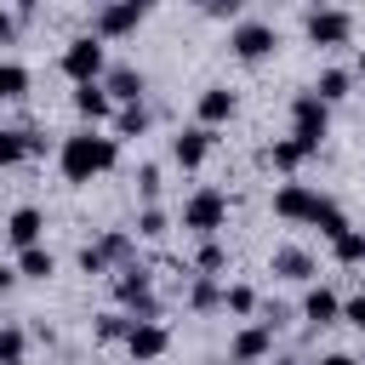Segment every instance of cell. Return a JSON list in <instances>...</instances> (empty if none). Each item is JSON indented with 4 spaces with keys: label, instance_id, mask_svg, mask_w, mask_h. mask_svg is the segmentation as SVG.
Instances as JSON below:
<instances>
[{
    "label": "cell",
    "instance_id": "6da1fadb",
    "mask_svg": "<svg viewBox=\"0 0 365 365\" xmlns=\"http://www.w3.org/2000/svg\"><path fill=\"white\" fill-rule=\"evenodd\" d=\"M57 165H63L68 182H91V177H103V171L120 165V137H103V131L86 125V131H74V137L57 143Z\"/></svg>",
    "mask_w": 365,
    "mask_h": 365
},
{
    "label": "cell",
    "instance_id": "7a4b0ae2",
    "mask_svg": "<svg viewBox=\"0 0 365 365\" xmlns=\"http://www.w3.org/2000/svg\"><path fill=\"white\" fill-rule=\"evenodd\" d=\"M228 51H234L240 63H262V57L279 51V29H274L268 17H240V23L228 29Z\"/></svg>",
    "mask_w": 365,
    "mask_h": 365
},
{
    "label": "cell",
    "instance_id": "3957f363",
    "mask_svg": "<svg viewBox=\"0 0 365 365\" xmlns=\"http://www.w3.org/2000/svg\"><path fill=\"white\" fill-rule=\"evenodd\" d=\"M63 74L74 80V86H91V80H103L108 74V51H103V40L97 34H74L68 46H63Z\"/></svg>",
    "mask_w": 365,
    "mask_h": 365
},
{
    "label": "cell",
    "instance_id": "277c9868",
    "mask_svg": "<svg viewBox=\"0 0 365 365\" xmlns=\"http://www.w3.org/2000/svg\"><path fill=\"white\" fill-rule=\"evenodd\" d=\"M325 131H331V108H325L314 91H297V97H291V143H302L308 154H319Z\"/></svg>",
    "mask_w": 365,
    "mask_h": 365
},
{
    "label": "cell",
    "instance_id": "5b68a950",
    "mask_svg": "<svg viewBox=\"0 0 365 365\" xmlns=\"http://www.w3.org/2000/svg\"><path fill=\"white\" fill-rule=\"evenodd\" d=\"M222 222H228V194H222V188H211V182H205V188H194V194L182 200V228H188V234L211 240Z\"/></svg>",
    "mask_w": 365,
    "mask_h": 365
},
{
    "label": "cell",
    "instance_id": "8992f818",
    "mask_svg": "<svg viewBox=\"0 0 365 365\" xmlns=\"http://www.w3.org/2000/svg\"><path fill=\"white\" fill-rule=\"evenodd\" d=\"M114 297L131 308V319H154V314H160V302H154V274H148L143 262L114 268Z\"/></svg>",
    "mask_w": 365,
    "mask_h": 365
},
{
    "label": "cell",
    "instance_id": "52a82bcc",
    "mask_svg": "<svg viewBox=\"0 0 365 365\" xmlns=\"http://www.w3.org/2000/svg\"><path fill=\"white\" fill-rule=\"evenodd\" d=\"M143 17H148V6H143V0H108V6H97V11H91V34L108 46V40L131 34V29H143Z\"/></svg>",
    "mask_w": 365,
    "mask_h": 365
},
{
    "label": "cell",
    "instance_id": "ba28073f",
    "mask_svg": "<svg viewBox=\"0 0 365 365\" xmlns=\"http://www.w3.org/2000/svg\"><path fill=\"white\" fill-rule=\"evenodd\" d=\"M302 34H308L314 46H348V40H354V11H342V6H314V11L302 17Z\"/></svg>",
    "mask_w": 365,
    "mask_h": 365
},
{
    "label": "cell",
    "instance_id": "9c48e42d",
    "mask_svg": "<svg viewBox=\"0 0 365 365\" xmlns=\"http://www.w3.org/2000/svg\"><path fill=\"white\" fill-rule=\"evenodd\" d=\"M319 188H308V182H279L274 188V217H285V222H314V211H319Z\"/></svg>",
    "mask_w": 365,
    "mask_h": 365
},
{
    "label": "cell",
    "instance_id": "30bf717a",
    "mask_svg": "<svg viewBox=\"0 0 365 365\" xmlns=\"http://www.w3.org/2000/svg\"><path fill=\"white\" fill-rule=\"evenodd\" d=\"M262 359H274V331L262 319L257 325H240L234 342H228V365H262Z\"/></svg>",
    "mask_w": 365,
    "mask_h": 365
},
{
    "label": "cell",
    "instance_id": "8fae6325",
    "mask_svg": "<svg viewBox=\"0 0 365 365\" xmlns=\"http://www.w3.org/2000/svg\"><path fill=\"white\" fill-rule=\"evenodd\" d=\"M165 348H171V331H165L160 319H131V331H125V354H131L137 365L160 359Z\"/></svg>",
    "mask_w": 365,
    "mask_h": 365
},
{
    "label": "cell",
    "instance_id": "7c38bea8",
    "mask_svg": "<svg viewBox=\"0 0 365 365\" xmlns=\"http://www.w3.org/2000/svg\"><path fill=\"white\" fill-rule=\"evenodd\" d=\"M234 108H240V97H234L228 86H205V91H200V103H194V125L217 131V125H228V120H234Z\"/></svg>",
    "mask_w": 365,
    "mask_h": 365
},
{
    "label": "cell",
    "instance_id": "4fadbf2b",
    "mask_svg": "<svg viewBox=\"0 0 365 365\" xmlns=\"http://www.w3.org/2000/svg\"><path fill=\"white\" fill-rule=\"evenodd\" d=\"M103 91H108V103H120V108H131V103H143V91H148V80H143V68H131V63H120V68H108V74H103Z\"/></svg>",
    "mask_w": 365,
    "mask_h": 365
},
{
    "label": "cell",
    "instance_id": "5bb4252c",
    "mask_svg": "<svg viewBox=\"0 0 365 365\" xmlns=\"http://www.w3.org/2000/svg\"><path fill=\"white\" fill-rule=\"evenodd\" d=\"M211 143H217V131H205V125H188V131H177V137H171V160H177L182 171H194V165H205Z\"/></svg>",
    "mask_w": 365,
    "mask_h": 365
},
{
    "label": "cell",
    "instance_id": "9a60e30c",
    "mask_svg": "<svg viewBox=\"0 0 365 365\" xmlns=\"http://www.w3.org/2000/svg\"><path fill=\"white\" fill-rule=\"evenodd\" d=\"M40 234H46V211H40V205H17V211L6 217V240H11L17 251L40 245Z\"/></svg>",
    "mask_w": 365,
    "mask_h": 365
},
{
    "label": "cell",
    "instance_id": "2e32d148",
    "mask_svg": "<svg viewBox=\"0 0 365 365\" xmlns=\"http://www.w3.org/2000/svg\"><path fill=\"white\" fill-rule=\"evenodd\" d=\"M268 274H279V279H314L319 268H314V251H302V245H274V257H268Z\"/></svg>",
    "mask_w": 365,
    "mask_h": 365
},
{
    "label": "cell",
    "instance_id": "e0dca14e",
    "mask_svg": "<svg viewBox=\"0 0 365 365\" xmlns=\"http://www.w3.org/2000/svg\"><path fill=\"white\" fill-rule=\"evenodd\" d=\"M302 319H308V325H336V319H342V297L325 291V285H314V291L302 297Z\"/></svg>",
    "mask_w": 365,
    "mask_h": 365
},
{
    "label": "cell",
    "instance_id": "ac0fdd59",
    "mask_svg": "<svg viewBox=\"0 0 365 365\" xmlns=\"http://www.w3.org/2000/svg\"><path fill=\"white\" fill-rule=\"evenodd\" d=\"M308 91H314V97H319V103L331 108V103H342V97L354 91V68H319Z\"/></svg>",
    "mask_w": 365,
    "mask_h": 365
},
{
    "label": "cell",
    "instance_id": "d6986e66",
    "mask_svg": "<svg viewBox=\"0 0 365 365\" xmlns=\"http://www.w3.org/2000/svg\"><path fill=\"white\" fill-rule=\"evenodd\" d=\"M74 114L80 120H108L114 114V103H108V91H103V80H91V86H74Z\"/></svg>",
    "mask_w": 365,
    "mask_h": 365
},
{
    "label": "cell",
    "instance_id": "ffe728a7",
    "mask_svg": "<svg viewBox=\"0 0 365 365\" xmlns=\"http://www.w3.org/2000/svg\"><path fill=\"white\" fill-rule=\"evenodd\" d=\"M262 160H268L274 171H297V165H302V160H314V154H308L302 143H291V137H274V143L262 148Z\"/></svg>",
    "mask_w": 365,
    "mask_h": 365
},
{
    "label": "cell",
    "instance_id": "44dd1931",
    "mask_svg": "<svg viewBox=\"0 0 365 365\" xmlns=\"http://www.w3.org/2000/svg\"><path fill=\"white\" fill-rule=\"evenodd\" d=\"M97 245H103L108 268H125V262H137V234H125V228H108Z\"/></svg>",
    "mask_w": 365,
    "mask_h": 365
},
{
    "label": "cell",
    "instance_id": "7402d4cb",
    "mask_svg": "<svg viewBox=\"0 0 365 365\" xmlns=\"http://www.w3.org/2000/svg\"><path fill=\"white\" fill-rule=\"evenodd\" d=\"M29 86H34V74H29L23 63L0 57V103H17V97H29Z\"/></svg>",
    "mask_w": 365,
    "mask_h": 365
},
{
    "label": "cell",
    "instance_id": "603a6c76",
    "mask_svg": "<svg viewBox=\"0 0 365 365\" xmlns=\"http://www.w3.org/2000/svg\"><path fill=\"white\" fill-rule=\"evenodd\" d=\"M17 274H23V279H51V274H57V257H51L46 245H29V251H17Z\"/></svg>",
    "mask_w": 365,
    "mask_h": 365
},
{
    "label": "cell",
    "instance_id": "cb8c5ba5",
    "mask_svg": "<svg viewBox=\"0 0 365 365\" xmlns=\"http://www.w3.org/2000/svg\"><path fill=\"white\" fill-rule=\"evenodd\" d=\"M331 257H336L342 268H359V262H365V228H348V234H336V240H331Z\"/></svg>",
    "mask_w": 365,
    "mask_h": 365
},
{
    "label": "cell",
    "instance_id": "d4e9b609",
    "mask_svg": "<svg viewBox=\"0 0 365 365\" xmlns=\"http://www.w3.org/2000/svg\"><path fill=\"white\" fill-rule=\"evenodd\" d=\"M308 228H319L325 240H336V234H348L354 222L342 217V205H336V200H319V211H314V222H308Z\"/></svg>",
    "mask_w": 365,
    "mask_h": 365
},
{
    "label": "cell",
    "instance_id": "484cf974",
    "mask_svg": "<svg viewBox=\"0 0 365 365\" xmlns=\"http://www.w3.org/2000/svg\"><path fill=\"white\" fill-rule=\"evenodd\" d=\"M29 359V331L23 325H0V365H23Z\"/></svg>",
    "mask_w": 365,
    "mask_h": 365
},
{
    "label": "cell",
    "instance_id": "4316f807",
    "mask_svg": "<svg viewBox=\"0 0 365 365\" xmlns=\"http://www.w3.org/2000/svg\"><path fill=\"white\" fill-rule=\"evenodd\" d=\"M23 160H29V131L0 125V165H23Z\"/></svg>",
    "mask_w": 365,
    "mask_h": 365
},
{
    "label": "cell",
    "instance_id": "83f0119b",
    "mask_svg": "<svg viewBox=\"0 0 365 365\" xmlns=\"http://www.w3.org/2000/svg\"><path fill=\"white\" fill-rule=\"evenodd\" d=\"M222 268H228V251H222L217 240H205V245H200V257H194V274H200V279H217Z\"/></svg>",
    "mask_w": 365,
    "mask_h": 365
},
{
    "label": "cell",
    "instance_id": "f1b7e54d",
    "mask_svg": "<svg viewBox=\"0 0 365 365\" xmlns=\"http://www.w3.org/2000/svg\"><path fill=\"white\" fill-rule=\"evenodd\" d=\"M188 308H200V314L222 308V285H217V279H200V274H194V285H188Z\"/></svg>",
    "mask_w": 365,
    "mask_h": 365
},
{
    "label": "cell",
    "instance_id": "f546056e",
    "mask_svg": "<svg viewBox=\"0 0 365 365\" xmlns=\"http://www.w3.org/2000/svg\"><path fill=\"white\" fill-rule=\"evenodd\" d=\"M114 131H120V137H143V131H148V108H143V103L114 108Z\"/></svg>",
    "mask_w": 365,
    "mask_h": 365
},
{
    "label": "cell",
    "instance_id": "4dcf8cb0",
    "mask_svg": "<svg viewBox=\"0 0 365 365\" xmlns=\"http://www.w3.org/2000/svg\"><path fill=\"white\" fill-rule=\"evenodd\" d=\"M165 228H171V217L160 205H143L137 211V240H165Z\"/></svg>",
    "mask_w": 365,
    "mask_h": 365
},
{
    "label": "cell",
    "instance_id": "1f68e13d",
    "mask_svg": "<svg viewBox=\"0 0 365 365\" xmlns=\"http://www.w3.org/2000/svg\"><path fill=\"white\" fill-rule=\"evenodd\" d=\"M222 308L240 314V319H251V314H257V291H251V285H222Z\"/></svg>",
    "mask_w": 365,
    "mask_h": 365
},
{
    "label": "cell",
    "instance_id": "d6a6232c",
    "mask_svg": "<svg viewBox=\"0 0 365 365\" xmlns=\"http://www.w3.org/2000/svg\"><path fill=\"white\" fill-rule=\"evenodd\" d=\"M125 331H131L125 314H97V342H125Z\"/></svg>",
    "mask_w": 365,
    "mask_h": 365
},
{
    "label": "cell",
    "instance_id": "836d02e7",
    "mask_svg": "<svg viewBox=\"0 0 365 365\" xmlns=\"http://www.w3.org/2000/svg\"><path fill=\"white\" fill-rule=\"evenodd\" d=\"M80 268L86 274H108V257H103V245L91 240V245H80Z\"/></svg>",
    "mask_w": 365,
    "mask_h": 365
},
{
    "label": "cell",
    "instance_id": "e575fe53",
    "mask_svg": "<svg viewBox=\"0 0 365 365\" xmlns=\"http://www.w3.org/2000/svg\"><path fill=\"white\" fill-rule=\"evenodd\" d=\"M137 188H143V200L154 205V194H160V165H137Z\"/></svg>",
    "mask_w": 365,
    "mask_h": 365
},
{
    "label": "cell",
    "instance_id": "d590c367",
    "mask_svg": "<svg viewBox=\"0 0 365 365\" xmlns=\"http://www.w3.org/2000/svg\"><path fill=\"white\" fill-rule=\"evenodd\" d=\"M342 319H348V325H359V331H365V291H359V297H348V302H342Z\"/></svg>",
    "mask_w": 365,
    "mask_h": 365
},
{
    "label": "cell",
    "instance_id": "8d00e7d4",
    "mask_svg": "<svg viewBox=\"0 0 365 365\" xmlns=\"http://www.w3.org/2000/svg\"><path fill=\"white\" fill-rule=\"evenodd\" d=\"M205 17H228V23H240V0H211Z\"/></svg>",
    "mask_w": 365,
    "mask_h": 365
},
{
    "label": "cell",
    "instance_id": "74e56055",
    "mask_svg": "<svg viewBox=\"0 0 365 365\" xmlns=\"http://www.w3.org/2000/svg\"><path fill=\"white\" fill-rule=\"evenodd\" d=\"M11 40H17V11L0 6V46H11Z\"/></svg>",
    "mask_w": 365,
    "mask_h": 365
},
{
    "label": "cell",
    "instance_id": "f35d334b",
    "mask_svg": "<svg viewBox=\"0 0 365 365\" xmlns=\"http://www.w3.org/2000/svg\"><path fill=\"white\" fill-rule=\"evenodd\" d=\"M319 365H359V359H354V354H325Z\"/></svg>",
    "mask_w": 365,
    "mask_h": 365
},
{
    "label": "cell",
    "instance_id": "ab89813d",
    "mask_svg": "<svg viewBox=\"0 0 365 365\" xmlns=\"http://www.w3.org/2000/svg\"><path fill=\"white\" fill-rule=\"evenodd\" d=\"M11 279H17V268H0V297L11 291Z\"/></svg>",
    "mask_w": 365,
    "mask_h": 365
},
{
    "label": "cell",
    "instance_id": "60d3db41",
    "mask_svg": "<svg viewBox=\"0 0 365 365\" xmlns=\"http://www.w3.org/2000/svg\"><path fill=\"white\" fill-rule=\"evenodd\" d=\"M359 80H365V51H359Z\"/></svg>",
    "mask_w": 365,
    "mask_h": 365
},
{
    "label": "cell",
    "instance_id": "b9f144b4",
    "mask_svg": "<svg viewBox=\"0 0 365 365\" xmlns=\"http://www.w3.org/2000/svg\"><path fill=\"white\" fill-rule=\"evenodd\" d=\"M262 365H291V359H262Z\"/></svg>",
    "mask_w": 365,
    "mask_h": 365
}]
</instances>
